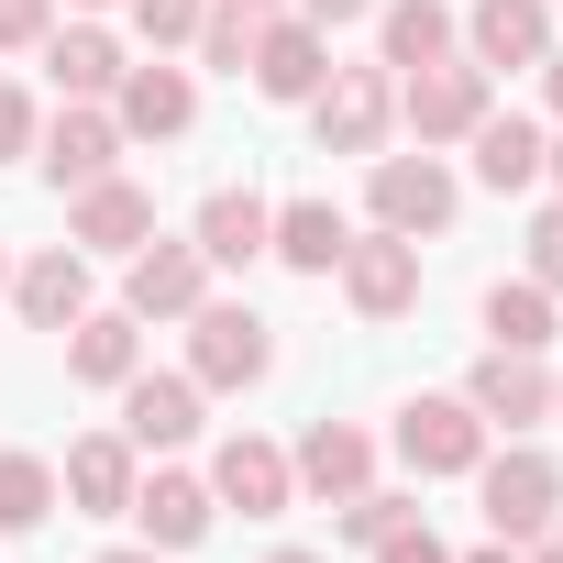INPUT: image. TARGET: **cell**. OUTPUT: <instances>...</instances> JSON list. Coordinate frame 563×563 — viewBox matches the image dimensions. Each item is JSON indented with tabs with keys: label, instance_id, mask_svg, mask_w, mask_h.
<instances>
[{
	"label": "cell",
	"instance_id": "obj_39",
	"mask_svg": "<svg viewBox=\"0 0 563 563\" xmlns=\"http://www.w3.org/2000/svg\"><path fill=\"white\" fill-rule=\"evenodd\" d=\"M453 563H519V541H486V552H453Z\"/></svg>",
	"mask_w": 563,
	"mask_h": 563
},
{
	"label": "cell",
	"instance_id": "obj_4",
	"mask_svg": "<svg viewBox=\"0 0 563 563\" xmlns=\"http://www.w3.org/2000/svg\"><path fill=\"white\" fill-rule=\"evenodd\" d=\"M486 111H497V100H486V67H475V56H442V67H409V78H398V122H409L420 144H464Z\"/></svg>",
	"mask_w": 563,
	"mask_h": 563
},
{
	"label": "cell",
	"instance_id": "obj_38",
	"mask_svg": "<svg viewBox=\"0 0 563 563\" xmlns=\"http://www.w3.org/2000/svg\"><path fill=\"white\" fill-rule=\"evenodd\" d=\"M541 100H552V111H563V56H541Z\"/></svg>",
	"mask_w": 563,
	"mask_h": 563
},
{
	"label": "cell",
	"instance_id": "obj_15",
	"mask_svg": "<svg viewBox=\"0 0 563 563\" xmlns=\"http://www.w3.org/2000/svg\"><path fill=\"white\" fill-rule=\"evenodd\" d=\"M12 310H23L34 332H78V321H89V254H78V243H45L34 265H12Z\"/></svg>",
	"mask_w": 563,
	"mask_h": 563
},
{
	"label": "cell",
	"instance_id": "obj_13",
	"mask_svg": "<svg viewBox=\"0 0 563 563\" xmlns=\"http://www.w3.org/2000/svg\"><path fill=\"white\" fill-rule=\"evenodd\" d=\"M199 398H210L199 376H144V365H133V376H122V442H133V453L199 442Z\"/></svg>",
	"mask_w": 563,
	"mask_h": 563
},
{
	"label": "cell",
	"instance_id": "obj_29",
	"mask_svg": "<svg viewBox=\"0 0 563 563\" xmlns=\"http://www.w3.org/2000/svg\"><path fill=\"white\" fill-rule=\"evenodd\" d=\"M56 519V464L45 453H0V530H45Z\"/></svg>",
	"mask_w": 563,
	"mask_h": 563
},
{
	"label": "cell",
	"instance_id": "obj_11",
	"mask_svg": "<svg viewBox=\"0 0 563 563\" xmlns=\"http://www.w3.org/2000/svg\"><path fill=\"white\" fill-rule=\"evenodd\" d=\"M111 122H122V144H177V133L199 122V78H188V67H122Z\"/></svg>",
	"mask_w": 563,
	"mask_h": 563
},
{
	"label": "cell",
	"instance_id": "obj_10",
	"mask_svg": "<svg viewBox=\"0 0 563 563\" xmlns=\"http://www.w3.org/2000/svg\"><path fill=\"white\" fill-rule=\"evenodd\" d=\"M133 486H144V453L122 431H89L56 464V497H78V519H133Z\"/></svg>",
	"mask_w": 563,
	"mask_h": 563
},
{
	"label": "cell",
	"instance_id": "obj_1",
	"mask_svg": "<svg viewBox=\"0 0 563 563\" xmlns=\"http://www.w3.org/2000/svg\"><path fill=\"white\" fill-rule=\"evenodd\" d=\"M188 376L199 387H265L276 376V321L243 299H199L188 310Z\"/></svg>",
	"mask_w": 563,
	"mask_h": 563
},
{
	"label": "cell",
	"instance_id": "obj_30",
	"mask_svg": "<svg viewBox=\"0 0 563 563\" xmlns=\"http://www.w3.org/2000/svg\"><path fill=\"white\" fill-rule=\"evenodd\" d=\"M398 519H420V508H409V497H387V486H354V497H343V541H365V552H376Z\"/></svg>",
	"mask_w": 563,
	"mask_h": 563
},
{
	"label": "cell",
	"instance_id": "obj_2",
	"mask_svg": "<svg viewBox=\"0 0 563 563\" xmlns=\"http://www.w3.org/2000/svg\"><path fill=\"white\" fill-rule=\"evenodd\" d=\"M475 497H486V530H497V541H541V530L563 519V464L530 453V442H508V453L475 464Z\"/></svg>",
	"mask_w": 563,
	"mask_h": 563
},
{
	"label": "cell",
	"instance_id": "obj_6",
	"mask_svg": "<svg viewBox=\"0 0 563 563\" xmlns=\"http://www.w3.org/2000/svg\"><path fill=\"white\" fill-rule=\"evenodd\" d=\"M199 299H210V254L199 243H166V232L133 243V265H122V310L133 321H188Z\"/></svg>",
	"mask_w": 563,
	"mask_h": 563
},
{
	"label": "cell",
	"instance_id": "obj_24",
	"mask_svg": "<svg viewBox=\"0 0 563 563\" xmlns=\"http://www.w3.org/2000/svg\"><path fill=\"white\" fill-rule=\"evenodd\" d=\"M133 365H144V321H133V310H89V321L67 332V376H78V387H122Z\"/></svg>",
	"mask_w": 563,
	"mask_h": 563
},
{
	"label": "cell",
	"instance_id": "obj_19",
	"mask_svg": "<svg viewBox=\"0 0 563 563\" xmlns=\"http://www.w3.org/2000/svg\"><path fill=\"white\" fill-rule=\"evenodd\" d=\"M288 475H299L310 497H332V508H343L354 486H376V442H365L354 420H310V442L288 453Z\"/></svg>",
	"mask_w": 563,
	"mask_h": 563
},
{
	"label": "cell",
	"instance_id": "obj_45",
	"mask_svg": "<svg viewBox=\"0 0 563 563\" xmlns=\"http://www.w3.org/2000/svg\"><path fill=\"white\" fill-rule=\"evenodd\" d=\"M78 12H111V0H78Z\"/></svg>",
	"mask_w": 563,
	"mask_h": 563
},
{
	"label": "cell",
	"instance_id": "obj_5",
	"mask_svg": "<svg viewBox=\"0 0 563 563\" xmlns=\"http://www.w3.org/2000/svg\"><path fill=\"white\" fill-rule=\"evenodd\" d=\"M365 199H376V232H409V243H420V232L453 221L464 188H453V166L420 144V155H376V188H365Z\"/></svg>",
	"mask_w": 563,
	"mask_h": 563
},
{
	"label": "cell",
	"instance_id": "obj_31",
	"mask_svg": "<svg viewBox=\"0 0 563 563\" xmlns=\"http://www.w3.org/2000/svg\"><path fill=\"white\" fill-rule=\"evenodd\" d=\"M530 288H552V299H563V199L530 221Z\"/></svg>",
	"mask_w": 563,
	"mask_h": 563
},
{
	"label": "cell",
	"instance_id": "obj_37",
	"mask_svg": "<svg viewBox=\"0 0 563 563\" xmlns=\"http://www.w3.org/2000/svg\"><path fill=\"white\" fill-rule=\"evenodd\" d=\"M519 563H563V519H552L541 541H519Z\"/></svg>",
	"mask_w": 563,
	"mask_h": 563
},
{
	"label": "cell",
	"instance_id": "obj_3",
	"mask_svg": "<svg viewBox=\"0 0 563 563\" xmlns=\"http://www.w3.org/2000/svg\"><path fill=\"white\" fill-rule=\"evenodd\" d=\"M387 122H398V67H332V78H321V100H310L321 155H376V144H387Z\"/></svg>",
	"mask_w": 563,
	"mask_h": 563
},
{
	"label": "cell",
	"instance_id": "obj_12",
	"mask_svg": "<svg viewBox=\"0 0 563 563\" xmlns=\"http://www.w3.org/2000/svg\"><path fill=\"white\" fill-rule=\"evenodd\" d=\"M464 409H475L486 431H530V420H552V365H541V354H497V343H486V365L464 376Z\"/></svg>",
	"mask_w": 563,
	"mask_h": 563
},
{
	"label": "cell",
	"instance_id": "obj_32",
	"mask_svg": "<svg viewBox=\"0 0 563 563\" xmlns=\"http://www.w3.org/2000/svg\"><path fill=\"white\" fill-rule=\"evenodd\" d=\"M45 34H56V0H0V56H23Z\"/></svg>",
	"mask_w": 563,
	"mask_h": 563
},
{
	"label": "cell",
	"instance_id": "obj_40",
	"mask_svg": "<svg viewBox=\"0 0 563 563\" xmlns=\"http://www.w3.org/2000/svg\"><path fill=\"white\" fill-rule=\"evenodd\" d=\"M100 563H166V552H155V541H133V552H100Z\"/></svg>",
	"mask_w": 563,
	"mask_h": 563
},
{
	"label": "cell",
	"instance_id": "obj_35",
	"mask_svg": "<svg viewBox=\"0 0 563 563\" xmlns=\"http://www.w3.org/2000/svg\"><path fill=\"white\" fill-rule=\"evenodd\" d=\"M34 133H45V122H34V100H23V89H0V166L34 155Z\"/></svg>",
	"mask_w": 563,
	"mask_h": 563
},
{
	"label": "cell",
	"instance_id": "obj_27",
	"mask_svg": "<svg viewBox=\"0 0 563 563\" xmlns=\"http://www.w3.org/2000/svg\"><path fill=\"white\" fill-rule=\"evenodd\" d=\"M288 12V0H199V67H221V78H243V56H254V34Z\"/></svg>",
	"mask_w": 563,
	"mask_h": 563
},
{
	"label": "cell",
	"instance_id": "obj_21",
	"mask_svg": "<svg viewBox=\"0 0 563 563\" xmlns=\"http://www.w3.org/2000/svg\"><path fill=\"white\" fill-rule=\"evenodd\" d=\"M376 45H387L376 67L409 78V67H442L464 45V23H453V0H376Z\"/></svg>",
	"mask_w": 563,
	"mask_h": 563
},
{
	"label": "cell",
	"instance_id": "obj_7",
	"mask_svg": "<svg viewBox=\"0 0 563 563\" xmlns=\"http://www.w3.org/2000/svg\"><path fill=\"white\" fill-rule=\"evenodd\" d=\"M332 276H343V299H354L365 321H398V310H420V243H409V232H354Z\"/></svg>",
	"mask_w": 563,
	"mask_h": 563
},
{
	"label": "cell",
	"instance_id": "obj_9",
	"mask_svg": "<svg viewBox=\"0 0 563 563\" xmlns=\"http://www.w3.org/2000/svg\"><path fill=\"white\" fill-rule=\"evenodd\" d=\"M398 453H409V475H475L486 464V420L464 398H409L398 409Z\"/></svg>",
	"mask_w": 563,
	"mask_h": 563
},
{
	"label": "cell",
	"instance_id": "obj_23",
	"mask_svg": "<svg viewBox=\"0 0 563 563\" xmlns=\"http://www.w3.org/2000/svg\"><path fill=\"white\" fill-rule=\"evenodd\" d=\"M265 232H276V199H254V188H210L188 243H199L210 265H254V254H265Z\"/></svg>",
	"mask_w": 563,
	"mask_h": 563
},
{
	"label": "cell",
	"instance_id": "obj_33",
	"mask_svg": "<svg viewBox=\"0 0 563 563\" xmlns=\"http://www.w3.org/2000/svg\"><path fill=\"white\" fill-rule=\"evenodd\" d=\"M376 563H453V552H442V530H431V519H398V530L376 541Z\"/></svg>",
	"mask_w": 563,
	"mask_h": 563
},
{
	"label": "cell",
	"instance_id": "obj_43",
	"mask_svg": "<svg viewBox=\"0 0 563 563\" xmlns=\"http://www.w3.org/2000/svg\"><path fill=\"white\" fill-rule=\"evenodd\" d=\"M0 299H12V254H0Z\"/></svg>",
	"mask_w": 563,
	"mask_h": 563
},
{
	"label": "cell",
	"instance_id": "obj_44",
	"mask_svg": "<svg viewBox=\"0 0 563 563\" xmlns=\"http://www.w3.org/2000/svg\"><path fill=\"white\" fill-rule=\"evenodd\" d=\"M552 420H563V376H552Z\"/></svg>",
	"mask_w": 563,
	"mask_h": 563
},
{
	"label": "cell",
	"instance_id": "obj_16",
	"mask_svg": "<svg viewBox=\"0 0 563 563\" xmlns=\"http://www.w3.org/2000/svg\"><path fill=\"white\" fill-rule=\"evenodd\" d=\"M210 497H221V508H243V519H276V508L299 497V475H288V453H276V442L232 431V442L210 453Z\"/></svg>",
	"mask_w": 563,
	"mask_h": 563
},
{
	"label": "cell",
	"instance_id": "obj_20",
	"mask_svg": "<svg viewBox=\"0 0 563 563\" xmlns=\"http://www.w3.org/2000/svg\"><path fill=\"white\" fill-rule=\"evenodd\" d=\"M210 508H221V497H210V475H177V464L133 486V519H144V541H155V552H188V541H210Z\"/></svg>",
	"mask_w": 563,
	"mask_h": 563
},
{
	"label": "cell",
	"instance_id": "obj_22",
	"mask_svg": "<svg viewBox=\"0 0 563 563\" xmlns=\"http://www.w3.org/2000/svg\"><path fill=\"white\" fill-rule=\"evenodd\" d=\"M343 243H354V221H343L332 199H276V232H265V254H276V265L332 276V265H343Z\"/></svg>",
	"mask_w": 563,
	"mask_h": 563
},
{
	"label": "cell",
	"instance_id": "obj_34",
	"mask_svg": "<svg viewBox=\"0 0 563 563\" xmlns=\"http://www.w3.org/2000/svg\"><path fill=\"white\" fill-rule=\"evenodd\" d=\"M133 23H144L155 45H188V34H199V0H133Z\"/></svg>",
	"mask_w": 563,
	"mask_h": 563
},
{
	"label": "cell",
	"instance_id": "obj_25",
	"mask_svg": "<svg viewBox=\"0 0 563 563\" xmlns=\"http://www.w3.org/2000/svg\"><path fill=\"white\" fill-rule=\"evenodd\" d=\"M45 78H56L67 100H111V89H122V45H111L100 23H67V34H45Z\"/></svg>",
	"mask_w": 563,
	"mask_h": 563
},
{
	"label": "cell",
	"instance_id": "obj_28",
	"mask_svg": "<svg viewBox=\"0 0 563 563\" xmlns=\"http://www.w3.org/2000/svg\"><path fill=\"white\" fill-rule=\"evenodd\" d=\"M486 343H497V354H541V343H552V288L497 276V288H486Z\"/></svg>",
	"mask_w": 563,
	"mask_h": 563
},
{
	"label": "cell",
	"instance_id": "obj_14",
	"mask_svg": "<svg viewBox=\"0 0 563 563\" xmlns=\"http://www.w3.org/2000/svg\"><path fill=\"white\" fill-rule=\"evenodd\" d=\"M254 89L265 100H321V78H332V45H321V23H299V12H276L265 34H254Z\"/></svg>",
	"mask_w": 563,
	"mask_h": 563
},
{
	"label": "cell",
	"instance_id": "obj_8",
	"mask_svg": "<svg viewBox=\"0 0 563 563\" xmlns=\"http://www.w3.org/2000/svg\"><path fill=\"white\" fill-rule=\"evenodd\" d=\"M34 144H45V177H56L67 199H78V188H100V177H122V122H111L100 100H67Z\"/></svg>",
	"mask_w": 563,
	"mask_h": 563
},
{
	"label": "cell",
	"instance_id": "obj_18",
	"mask_svg": "<svg viewBox=\"0 0 563 563\" xmlns=\"http://www.w3.org/2000/svg\"><path fill=\"white\" fill-rule=\"evenodd\" d=\"M67 243H78V254H133V243H155V199H144L133 177H100V188H78Z\"/></svg>",
	"mask_w": 563,
	"mask_h": 563
},
{
	"label": "cell",
	"instance_id": "obj_17",
	"mask_svg": "<svg viewBox=\"0 0 563 563\" xmlns=\"http://www.w3.org/2000/svg\"><path fill=\"white\" fill-rule=\"evenodd\" d=\"M464 56L497 78V67H541L552 56V12L541 0H475L464 12Z\"/></svg>",
	"mask_w": 563,
	"mask_h": 563
},
{
	"label": "cell",
	"instance_id": "obj_42",
	"mask_svg": "<svg viewBox=\"0 0 563 563\" xmlns=\"http://www.w3.org/2000/svg\"><path fill=\"white\" fill-rule=\"evenodd\" d=\"M265 563H321V552H265Z\"/></svg>",
	"mask_w": 563,
	"mask_h": 563
},
{
	"label": "cell",
	"instance_id": "obj_41",
	"mask_svg": "<svg viewBox=\"0 0 563 563\" xmlns=\"http://www.w3.org/2000/svg\"><path fill=\"white\" fill-rule=\"evenodd\" d=\"M541 177H552V188H563V144H541Z\"/></svg>",
	"mask_w": 563,
	"mask_h": 563
},
{
	"label": "cell",
	"instance_id": "obj_26",
	"mask_svg": "<svg viewBox=\"0 0 563 563\" xmlns=\"http://www.w3.org/2000/svg\"><path fill=\"white\" fill-rule=\"evenodd\" d=\"M464 144H475V177H486L497 199L541 177V122H519V111H486V122H475Z\"/></svg>",
	"mask_w": 563,
	"mask_h": 563
},
{
	"label": "cell",
	"instance_id": "obj_36",
	"mask_svg": "<svg viewBox=\"0 0 563 563\" xmlns=\"http://www.w3.org/2000/svg\"><path fill=\"white\" fill-rule=\"evenodd\" d=\"M376 0H299V23H365Z\"/></svg>",
	"mask_w": 563,
	"mask_h": 563
}]
</instances>
